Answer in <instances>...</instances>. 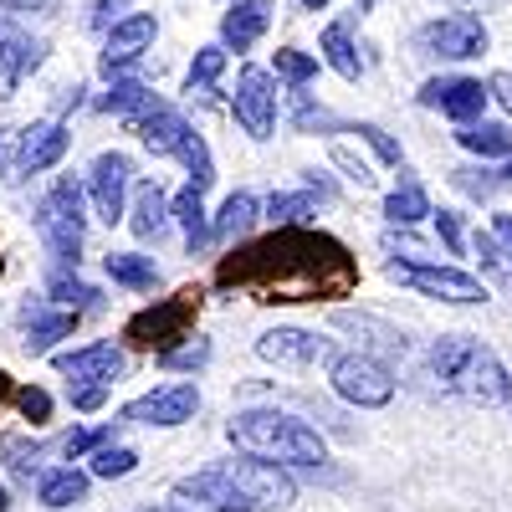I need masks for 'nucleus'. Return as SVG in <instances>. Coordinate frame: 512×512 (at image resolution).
Segmentation results:
<instances>
[{
	"mask_svg": "<svg viewBox=\"0 0 512 512\" xmlns=\"http://www.w3.org/2000/svg\"><path fill=\"white\" fill-rule=\"evenodd\" d=\"M47 292H52V303H62V308H93L98 303V292L88 287V282H82V277H72L67 267L62 272H52V282H47Z\"/></svg>",
	"mask_w": 512,
	"mask_h": 512,
	"instance_id": "35",
	"label": "nucleus"
},
{
	"mask_svg": "<svg viewBox=\"0 0 512 512\" xmlns=\"http://www.w3.org/2000/svg\"><path fill=\"white\" fill-rule=\"evenodd\" d=\"M395 282L436 297V303H456V308H472V303H487V282L461 272V267H441V262H390L384 267Z\"/></svg>",
	"mask_w": 512,
	"mask_h": 512,
	"instance_id": "6",
	"label": "nucleus"
},
{
	"mask_svg": "<svg viewBox=\"0 0 512 512\" xmlns=\"http://www.w3.org/2000/svg\"><path fill=\"white\" fill-rule=\"evenodd\" d=\"M0 169H6V154H0Z\"/></svg>",
	"mask_w": 512,
	"mask_h": 512,
	"instance_id": "61",
	"label": "nucleus"
},
{
	"mask_svg": "<svg viewBox=\"0 0 512 512\" xmlns=\"http://www.w3.org/2000/svg\"><path fill=\"white\" fill-rule=\"evenodd\" d=\"M456 144H461V149H472V154H482V159H512V123L472 118V123H461Z\"/></svg>",
	"mask_w": 512,
	"mask_h": 512,
	"instance_id": "24",
	"label": "nucleus"
},
{
	"mask_svg": "<svg viewBox=\"0 0 512 512\" xmlns=\"http://www.w3.org/2000/svg\"><path fill=\"white\" fill-rule=\"evenodd\" d=\"M477 256H482V272L512 297V251H507L492 231H482V236H477Z\"/></svg>",
	"mask_w": 512,
	"mask_h": 512,
	"instance_id": "34",
	"label": "nucleus"
},
{
	"mask_svg": "<svg viewBox=\"0 0 512 512\" xmlns=\"http://www.w3.org/2000/svg\"><path fill=\"white\" fill-rule=\"evenodd\" d=\"M128 180H134V159L128 154H98L93 159V169H88V195H93V210L108 221V226H118L123 221V200H128Z\"/></svg>",
	"mask_w": 512,
	"mask_h": 512,
	"instance_id": "12",
	"label": "nucleus"
},
{
	"mask_svg": "<svg viewBox=\"0 0 512 512\" xmlns=\"http://www.w3.org/2000/svg\"><path fill=\"white\" fill-rule=\"evenodd\" d=\"M277 0H236V6L221 16V47L226 52H251L256 41L267 36Z\"/></svg>",
	"mask_w": 512,
	"mask_h": 512,
	"instance_id": "20",
	"label": "nucleus"
},
{
	"mask_svg": "<svg viewBox=\"0 0 512 512\" xmlns=\"http://www.w3.org/2000/svg\"><path fill=\"white\" fill-rule=\"evenodd\" d=\"M333 323L344 328V333H364V349L359 354H405V333L395 323H384L374 313H333Z\"/></svg>",
	"mask_w": 512,
	"mask_h": 512,
	"instance_id": "22",
	"label": "nucleus"
},
{
	"mask_svg": "<svg viewBox=\"0 0 512 512\" xmlns=\"http://www.w3.org/2000/svg\"><path fill=\"white\" fill-rule=\"evenodd\" d=\"M128 472H139V451L134 446H93V477H128Z\"/></svg>",
	"mask_w": 512,
	"mask_h": 512,
	"instance_id": "36",
	"label": "nucleus"
},
{
	"mask_svg": "<svg viewBox=\"0 0 512 512\" xmlns=\"http://www.w3.org/2000/svg\"><path fill=\"white\" fill-rule=\"evenodd\" d=\"M354 134H359V139H364V144H369V149H374V154L384 159V164H400V159H405V154H400V144H395L390 134H384L379 123H359Z\"/></svg>",
	"mask_w": 512,
	"mask_h": 512,
	"instance_id": "42",
	"label": "nucleus"
},
{
	"mask_svg": "<svg viewBox=\"0 0 512 512\" xmlns=\"http://www.w3.org/2000/svg\"><path fill=\"white\" fill-rule=\"evenodd\" d=\"M205 359H210L205 338H190V344H180V349H159V364L164 369H200Z\"/></svg>",
	"mask_w": 512,
	"mask_h": 512,
	"instance_id": "41",
	"label": "nucleus"
},
{
	"mask_svg": "<svg viewBox=\"0 0 512 512\" xmlns=\"http://www.w3.org/2000/svg\"><path fill=\"white\" fill-rule=\"evenodd\" d=\"M226 436H231L236 451L277 461V466H318V461H328L323 436L313 431L308 420L282 415V410H246V415H236L226 425Z\"/></svg>",
	"mask_w": 512,
	"mask_h": 512,
	"instance_id": "3",
	"label": "nucleus"
},
{
	"mask_svg": "<svg viewBox=\"0 0 512 512\" xmlns=\"http://www.w3.org/2000/svg\"><path fill=\"white\" fill-rule=\"evenodd\" d=\"M134 134L144 139V149H149V154H175V149H180V139L190 134V123H185V113H180V108L159 103V108H149V113H139V118H134Z\"/></svg>",
	"mask_w": 512,
	"mask_h": 512,
	"instance_id": "21",
	"label": "nucleus"
},
{
	"mask_svg": "<svg viewBox=\"0 0 512 512\" xmlns=\"http://www.w3.org/2000/svg\"><path fill=\"white\" fill-rule=\"evenodd\" d=\"M318 52H323V62L344 77V82H359L364 77V62H359V47L349 41V26H323V36H318Z\"/></svg>",
	"mask_w": 512,
	"mask_h": 512,
	"instance_id": "27",
	"label": "nucleus"
},
{
	"mask_svg": "<svg viewBox=\"0 0 512 512\" xmlns=\"http://www.w3.org/2000/svg\"><path fill=\"white\" fill-rule=\"evenodd\" d=\"M221 472L231 477V487L241 492V502L251 512H277L297 497V482L287 477V466L277 461H262V456H251V461H221Z\"/></svg>",
	"mask_w": 512,
	"mask_h": 512,
	"instance_id": "8",
	"label": "nucleus"
},
{
	"mask_svg": "<svg viewBox=\"0 0 512 512\" xmlns=\"http://www.w3.org/2000/svg\"><path fill=\"white\" fill-rule=\"evenodd\" d=\"M318 210V200H313V190H297V195H272V205H267V216L277 221V226H303L308 216Z\"/></svg>",
	"mask_w": 512,
	"mask_h": 512,
	"instance_id": "37",
	"label": "nucleus"
},
{
	"mask_svg": "<svg viewBox=\"0 0 512 512\" xmlns=\"http://www.w3.org/2000/svg\"><path fill=\"white\" fill-rule=\"evenodd\" d=\"M16 405H21V415L31 420V425H41L52 415V395L47 390H36V384H26V390H16Z\"/></svg>",
	"mask_w": 512,
	"mask_h": 512,
	"instance_id": "44",
	"label": "nucleus"
},
{
	"mask_svg": "<svg viewBox=\"0 0 512 512\" xmlns=\"http://www.w3.org/2000/svg\"><path fill=\"white\" fill-rule=\"evenodd\" d=\"M328 0H297V11H323Z\"/></svg>",
	"mask_w": 512,
	"mask_h": 512,
	"instance_id": "54",
	"label": "nucleus"
},
{
	"mask_svg": "<svg viewBox=\"0 0 512 512\" xmlns=\"http://www.w3.org/2000/svg\"><path fill=\"white\" fill-rule=\"evenodd\" d=\"M108 400V384H77L72 390V410H98Z\"/></svg>",
	"mask_w": 512,
	"mask_h": 512,
	"instance_id": "48",
	"label": "nucleus"
},
{
	"mask_svg": "<svg viewBox=\"0 0 512 512\" xmlns=\"http://www.w3.org/2000/svg\"><path fill=\"white\" fill-rule=\"evenodd\" d=\"M41 57H47V47L41 41H31L11 16H0V98H11V88L41 67Z\"/></svg>",
	"mask_w": 512,
	"mask_h": 512,
	"instance_id": "18",
	"label": "nucleus"
},
{
	"mask_svg": "<svg viewBox=\"0 0 512 512\" xmlns=\"http://www.w3.org/2000/svg\"><path fill=\"white\" fill-rule=\"evenodd\" d=\"M72 384H113L123 369H128V354L118 344H88V349H72V354H57L52 359Z\"/></svg>",
	"mask_w": 512,
	"mask_h": 512,
	"instance_id": "19",
	"label": "nucleus"
},
{
	"mask_svg": "<svg viewBox=\"0 0 512 512\" xmlns=\"http://www.w3.org/2000/svg\"><path fill=\"white\" fill-rule=\"evenodd\" d=\"M221 287H256V303H318V297H344L359 282V267L349 251L323 231L277 226V236L251 241L236 256H226Z\"/></svg>",
	"mask_w": 512,
	"mask_h": 512,
	"instance_id": "1",
	"label": "nucleus"
},
{
	"mask_svg": "<svg viewBox=\"0 0 512 512\" xmlns=\"http://www.w3.org/2000/svg\"><path fill=\"white\" fill-rule=\"evenodd\" d=\"M175 159H180V164L190 169V185H200V190H205L210 180H216V159H210V144H205V139L195 134V128H190V134L180 139Z\"/></svg>",
	"mask_w": 512,
	"mask_h": 512,
	"instance_id": "33",
	"label": "nucleus"
},
{
	"mask_svg": "<svg viewBox=\"0 0 512 512\" xmlns=\"http://www.w3.org/2000/svg\"><path fill=\"white\" fill-rule=\"evenodd\" d=\"M72 134L57 123V118H41V123H26L21 128V144H16V164L26 175H41V169H57L62 154H67Z\"/></svg>",
	"mask_w": 512,
	"mask_h": 512,
	"instance_id": "17",
	"label": "nucleus"
},
{
	"mask_svg": "<svg viewBox=\"0 0 512 512\" xmlns=\"http://www.w3.org/2000/svg\"><path fill=\"white\" fill-rule=\"evenodd\" d=\"M154 36H159V21L154 16H123L108 26V41H103V72H123V67H134L149 47H154Z\"/></svg>",
	"mask_w": 512,
	"mask_h": 512,
	"instance_id": "16",
	"label": "nucleus"
},
{
	"mask_svg": "<svg viewBox=\"0 0 512 512\" xmlns=\"http://www.w3.org/2000/svg\"><path fill=\"white\" fill-rule=\"evenodd\" d=\"M436 226H441V241H446V251H451V256H461V251H466V241H461V221L451 216V210H441V216H436Z\"/></svg>",
	"mask_w": 512,
	"mask_h": 512,
	"instance_id": "47",
	"label": "nucleus"
},
{
	"mask_svg": "<svg viewBox=\"0 0 512 512\" xmlns=\"http://www.w3.org/2000/svg\"><path fill=\"white\" fill-rule=\"evenodd\" d=\"M507 405H512V384H507Z\"/></svg>",
	"mask_w": 512,
	"mask_h": 512,
	"instance_id": "60",
	"label": "nucleus"
},
{
	"mask_svg": "<svg viewBox=\"0 0 512 512\" xmlns=\"http://www.w3.org/2000/svg\"><path fill=\"white\" fill-rule=\"evenodd\" d=\"M221 72H226V47H200L195 62H190V93L195 88H210Z\"/></svg>",
	"mask_w": 512,
	"mask_h": 512,
	"instance_id": "40",
	"label": "nucleus"
},
{
	"mask_svg": "<svg viewBox=\"0 0 512 512\" xmlns=\"http://www.w3.org/2000/svg\"><path fill=\"white\" fill-rule=\"evenodd\" d=\"M487 98L512 113V72H492V77H487Z\"/></svg>",
	"mask_w": 512,
	"mask_h": 512,
	"instance_id": "50",
	"label": "nucleus"
},
{
	"mask_svg": "<svg viewBox=\"0 0 512 512\" xmlns=\"http://www.w3.org/2000/svg\"><path fill=\"white\" fill-rule=\"evenodd\" d=\"M231 113H236V123L246 128L251 139H272V128H277V82H272V72L241 67Z\"/></svg>",
	"mask_w": 512,
	"mask_h": 512,
	"instance_id": "10",
	"label": "nucleus"
},
{
	"mask_svg": "<svg viewBox=\"0 0 512 512\" xmlns=\"http://www.w3.org/2000/svg\"><path fill=\"white\" fill-rule=\"evenodd\" d=\"M256 354H262L267 364H287V369H303L313 359H328L333 344L308 328H267L262 338H256Z\"/></svg>",
	"mask_w": 512,
	"mask_h": 512,
	"instance_id": "15",
	"label": "nucleus"
},
{
	"mask_svg": "<svg viewBox=\"0 0 512 512\" xmlns=\"http://www.w3.org/2000/svg\"><path fill=\"white\" fill-rule=\"evenodd\" d=\"M103 441H108V431H67V436H62V451L77 461L82 451H93V446H103Z\"/></svg>",
	"mask_w": 512,
	"mask_h": 512,
	"instance_id": "46",
	"label": "nucleus"
},
{
	"mask_svg": "<svg viewBox=\"0 0 512 512\" xmlns=\"http://www.w3.org/2000/svg\"><path fill=\"white\" fill-rule=\"evenodd\" d=\"M134 236L139 241H159L164 231H169V195L154 185V180H144L139 190H134Z\"/></svg>",
	"mask_w": 512,
	"mask_h": 512,
	"instance_id": "23",
	"label": "nucleus"
},
{
	"mask_svg": "<svg viewBox=\"0 0 512 512\" xmlns=\"http://www.w3.org/2000/svg\"><path fill=\"white\" fill-rule=\"evenodd\" d=\"M492 236L512 251V216H507V210H502V216H492Z\"/></svg>",
	"mask_w": 512,
	"mask_h": 512,
	"instance_id": "52",
	"label": "nucleus"
},
{
	"mask_svg": "<svg viewBox=\"0 0 512 512\" xmlns=\"http://www.w3.org/2000/svg\"><path fill=\"white\" fill-rule=\"evenodd\" d=\"M415 47L425 57H446V62H466V57H482L487 52V26L482 16L472 11H451V16H436L415 31Z\"/></svg>",
	"mask_w": 512,
	"mask_h": 512,
	"instance_id": "9",
	"label": "nucleus"
},
{
	"mask_svg": "<svg viewBox=\"0 0 512 512\" xmlns=\"http://www.w3.org/2000/svg\"><path fill=\"white\" fill-rule=\"evenodd\" d=\"M6 461H11V472H16V477L31 482V477L41 472V446H21V441L11 436V441H6Z\"/></svg>",
	"mask_w": 512,
	"mask_h": 512,
	"instance_id": "43",
	"label": "nucleus"
},
{
	"mask_svg": "<svg viewBox=\"0 0 512 512\" xmlns=\"http://www.w3.org/2000/svg\"><path fill=\"white\" fill-rule=\"evenodd\" d=\"M175 507H185V512H251L221 466H205V472L175 482Z\"/></svg>",
	"mask_w": 512,
	"mask_h": 512,
	"instance_id": "14",
	"label": "nucleus"
},
{
	"mask_svg": "<svg viewBox=\"0 0 512 512\" xmlns=\"http://www.w3.org/2000/svg\"><path fill=\"white\" fill-rule=\"evenodd\" d=\"M425 216H436V210H431V195H425L420 180H405V185H395L390 195H384V221L390 226H415Z\"/></svg>",
	"mask_w": 512,
	"mask_h": 512,
	"instance_id": "28",
	"label": "nucleus"
},
{
	"mask_svg": "<svg viewBox=\"0 0 512 512\" xmlns=\"http://www.w3.org/2000/svg\"><path fill=\"white\" fill-rule=\"evenodd\" d=\"M6 11H31V16H41V11H57V0H0Z\"/></svg>",
	"mask_w": 512,
	"mask_h": 512,
	"instance_id": "51",
	"label": "nucleus"
},
{
	"mask_svg": "<svg viewBox=\"0 0 512 512\" xmlns=\"http://www.w3.org/2000/svg\"><path fill=\"white\" fill-rule=\"evenodd\" d=\"M36 231L47 241V251L57 256V267H77L82 256V236H88V221H82V190L72 180H57L36 205Z\"/></svg>",
	"mask_w": 512,
	"mask_h": 512,
	"instance_id": "4",
	"label": "nucleus"
},
{
	"mask_svg": "<svg viewBox=\"0 0 512 512\" xmlns=\"http://www.w3.org/2000/svg\"><path fill=\"white\" fill-rule=\"evenodd\" d=\"M333 164H338V169H344V175H349V180H354L359 190H364V185H374V175H369V164H364V159H354V154H349L344 144H338V149H333Z\"/></svg>",
	"mask_w": 512,
	"mask_h": 512,
	"instance_id": "45",
	"label": "nucleus"
},
{
	"mask_svg": "<svg viewBox=\"0 0 512 512\" xmlns=\"http://www.w3.org/2000/svg\"><path fill=\"white\" fill-rule=\"evenodd\" d=\"M292 128L297 134H313V128H338V118L323 103H313L303 88H292Z\"/></svg>",
	"mask_w": 512,
	"mask_h": 512,
	"instance_id": "38",
	"label": "nucleus"
},
{
	"mask_svg": "<svg viewBox=\"0 0 512 512\" xmlns=\"http://www.w3.org/2000/svg\"><path fill=\"white\" fill-rule=\"evenodd\" d=\"M195 308H200V292L195 287H185L180 297H169V303H154V308H144V313H134L128 318V328H123V338L134 349H175L180 338H185V328H190V318H195Z\"/></svg>",
	"mask_w": 512,
	"mask_h": 512,
	"instance_id": "7",
	"label": "nucleus"
},
{
	"mask_svg": "<svg viewBox=\"0 0 512 512\" xmlns=\"http://www.w3.org/2000/svg\"><path fill=\"white\" fill-rule=\"evenodd\" d=\"M6 395H11V374H6V369H0V400H6Z\"/></svg>",
	"mask_w": 512,
	"mask_h": 512,
	"instance_id": "55",
	"label": "nucleus"
},
{
	"mask_svg": "<svg viewBox=\"0 0 512 512\" xmlns=\"http://www.w3.org/2000/svg\"><path fill=\"white\" fill-rule=\"evenodd\" d=\"M195 410H200V390H195V384H159V390H149V395H139L134 405H128L123 420L128 425H159V431H175V425L195 420Z\"/></svg>",
	"mask_w": 512,
	"mask_h": 512,
	"instance_id": "11",
	"label": "nucleus"
},
{
	"mask_svg": "<svg viewBox=\"0 0 512 512\" xmlns=\"http://www.w3.org/2000/svg\"><path fill=\"white\" fill-rule=\"evenodd\" d=\"M149 108H159V93H149L144 82H113V93L103 98V113H118L128 123H134L139 113H149Z\"/></svg>",
	"mask_w": 512,
	"mask_h": 512,
	"instance_id": "32",
	"label": "nucleus"
},
{
	"mask_svg": "<svg viewBox=\"0 0 512 512\" xmlns=\"http://www.w3.org/2000/svg\"><path fill=\"white\" fill-rule=\"evenodd\" d=\"M482 6H502V0H451V11H482Z\"/></svg>",
	"mask_w": 512,
	"mask_h": 512,
	"instance_id": "53",
	"label": "nucleus"
},
{
	"mask_svg": "<svg viewBox=\"0 0 512 512\" xmlns=\"http://www.w3.org/2000/svg\"><path fill=\"white\" fill-rule=\"evenodd\" d=\"M123 11H128V0H98V6H93V26L108 31L113 21H123Z\"/></svg>",
	"mask_w": 512,
	"mask_h": 512,
	"instance_id": "49",
	"label": "nucleus"
},
{
	"mask_svg": "<svg viewBox=\"0 0 512 512\" xmlns=\"http://www.w3.org/2000/svg\"><path fill=\"white\" fill-rule=\"evenodd\" d=\"M26 354H47L57 338H67L77 328V313H47V308H31L26 303Z\"/></svg>",
	"mask_w": 512,
	"mask_h": 512,
	"instance_id": "25",
	"label": "nucleus"
},
{
	"mask_svg": "<svg viewBox=\"0 0 512 512\" xmlns=\"http://www.w3.org/2000/svg\"><path fill=\"white\" fill-rule=\"evenodd\" d=\"M502 175H507V180H512V159H507V169H502Z\"/></svg>",
	"mask_w": 512,
	"mask_h": 512,
	"instance_id": "59",
	"label": "nucleus"
},
{
	"mask_svg": "<svg viewBox=\"0 0 512 512\" xmlns=\"http://www.w3.org/2000/svg\"><path fill=\"white\" fill-rule=\"evenodd\" d=\"M492 98H487V88L477 77H431L420 88V108H436V113H446V118H456V123H472V118H482V108H487Z\"/></svg>",
	"mask_w": 512,
	"mask_h": 512,
	"instance_id": "13",
	"label": "nucleus"
},
{
	"mask_svg": "<svg viewBox=\"0 0 512 512\" xmlns=\"http://www.w3.org/2000/svg\"><path fill=\"white\" fill-rule=\"evenodd\" d=\"M200 195H205L200 185H185L175 200H169V216H175V221L185 226V241H190V251L210 241V221H205V200H200Z\"/></svg>",
	"mask_w": 512,
	"mask_h": 512,
	"instance_id": "31",
	"label": "nucleus"
},
{
	"mask_svg": "<svg viewBox=\"0 0 512 512\" xmlns=\"http://www.w3.org/2000/svg\"><path fill=\"white\" fill-rule=\"evenodd\" d=\"M108 277L128 292H154L159 287V267L154 256H139V251H113L108 256Z\"/></svg>",
	"mask_w": 512,
	"mask_h": 512,
	"instance_id": "30",
	"label": "nucleus"
},
{
	"mask_svg": "<svg viewBox=\"0 0 512 512\" xmlns=\"http://www.w3.org/2000/svg\"><path fill=\"white\" fill-rule=\"evenodd\" d=\"M11 507V497H6V487H0V512H6Z\"/></svg>",
	"mask_w": 512,
	"mask_h": 512,
	"instance_id": "58",
	"label": "nucleus"
},
{
	"mask_svg": "<svg viewBox=\"0 0 512 512\" xmlns=\"http://www.w3.org/2000/svg\"><path fill=\"white\" fill-rule=\"evenodd\" d=\"M277 77L292 82V88H308V82L318 77V57L297 52V47H282V52H277Z\"/></svg>",
	"mask_w": 512,
	"mask_h": 512,
	"instance_id": "39",
	"label": "nucleus"
},
{
	"mask_svg": "<svg viewBox=\"0 0 512 512\" xmlns=\"http://www.w3.org/2000/svg\"><path fill=\"white\" fill-rule=\"evenodd\" d=\"M139 512H185V507H139Z\"/></svg>",
	"mask_w": 512,
	"mask_h": 512,
	"instance_id": "56",
	"label": "nucleus"
},
{
	"mask_svg": "<svg viewBox=\"0 0 512 512\" xmlns=\"http://www.w3.org/2000/svg\"><path fill=\"white\" fill-rule=\"evenodd\" d=\"M328 379H333L338 400H349L359 410H384L395 400V374L374 354H333L328 359Z\"/></svg>",
	"mask_w": 512,
	"mask_h": 512,
	"instance_id": "5",
	"label": "nucleus"
},
{
	"mask_svg": "<svg viewBox=\"0 0 512 512\" xmlns=\"http://www.w3.org/2000/svg\"><path fill=\"white\" fill-rule=\"evenodd\" d=\"M354 6H359V11H374V6H379V0H354Z\"/></svg>",
	"mask_w": 512,
	"mask_h": 512,
	"instance_id": "57",
	"label": "nucleus"
},
{
	"mask_svg": "<svg viewBox=\"0 0 512 512\" xmlns=\"http://www.w3.org/2000/svg\"><path fill=\"white\" fill-rule=\"evenodd\" d=\"M36 497H41V507H52V512L77 507L82 497H88V472H77V466H57V472H47L36 482Z\"/></svg>",
	"mask_w": 512,
	"mask_h": 512,
	"instance_id": "26",
	"label": "nucleus"
},
{
	"mask_svg": "<svg viewBox=\"0 0 512 512\" xmlns=\"http://www.w3.org/2000/svg\"><path fill=\"white\" fill-rule=\"evenodd\" d=\"M431 379L446 395H461L472 405H507V369L502 359L472 333H446L431 344Z\"/></svg>",
	"mask_w": 512,
	"mask_h": 512,
	"instance_id": "2",
	"label": "nucleus"
},
{
	"mask_svg": "<svg viewBox=\"0 0 512 512\" xmlns=\"http://www.w3.org/2000/svg\"><path fill=\"white\" fill-rule=\"evenodd\" d=\"M256 216H262V200H256L251 190H236V195H226V205H221L216 226H210V236H216V241L246 236V231L256 226Z\"/></svg>",
	"mask_w": 512,
	"mask_h": 512,
	"instance_id": "29",
	"label": "nucleus"
}]
</instances>
